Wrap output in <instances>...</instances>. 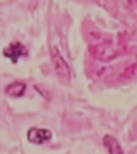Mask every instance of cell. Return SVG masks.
I'll use <instances>...</instances> for the list:
<instances>
[{"label":"cell","mask_w":137,"mask_h":154,"mask_svg":"<svg viewBox=\"0 0 137 154\" xmlns=\"http://www.w3.org/2000/svg\"><path fill=\"white\" fill-rule=\"evenodd\" d=\"M27 137L30 142L41 144L51 139V133L50 131L46 129L32 128L28 132Z\"/></svg>","instance_id":"cell-2"},{"label":"cell","mask_w":137,"mask_h":154,"mask_svg":"<svg viewBox=\"0 0 137 154\" xmlns=\"http://www.w3.org/2000/svg\"><path fill=\"white\" fill-rule=\"evenodd\" d=\"M5 56L10 58L14 63H16L21 56L26 55L27 50L23 45L19 42L11 43L8 48L4 50Z\"/></svg>","instance_id":"cell-1"},{"label":"cell","mask_w":137,"mask_h":154,"mask_svg":"<svg viewBox=\"0 0 137 154\" xmlns=\"http://www.w3.org/2000/svg\"><path fill=\"white\" fill-rule=\"evenodd\" d=\"M104 142L105 146L108 147L109 150H111V152L114 153V150H115L116 153H118L116 150L117 151L118 150L119 152H120V147L119 144L117 143V142H116L115 140L113 137L107 135L106 137H104Z\"/></svg>","instance_id":"cell-4"},{"label":"cell","mask_w":137,"mask_h":154,"mask_svg":"<svg viewBox=\"0 0 137 154\" xmlns=\"http://www.w3.org/2000/svg\"><path fill=\"white\" fill-rule=\"evenodd\" d=\"M25 89V86L21 83H14L8 87V93L15 96H20L23 94Z\"/></svg>","instance_id":"cell-3"}]
</instances>
